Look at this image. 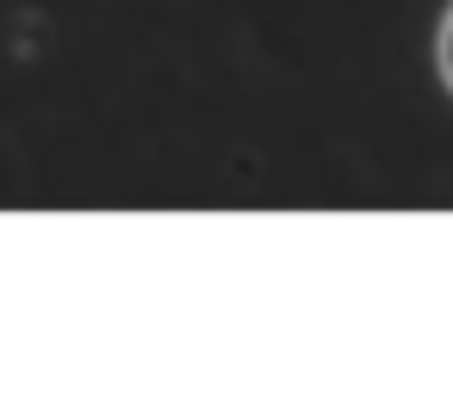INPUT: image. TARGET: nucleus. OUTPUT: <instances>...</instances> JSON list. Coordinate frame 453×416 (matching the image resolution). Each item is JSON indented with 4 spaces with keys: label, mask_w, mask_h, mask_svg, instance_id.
Listing matches in <instances>:
<instances>
[{
    "label": "nucleus",
    "mask_w": 453,
    "mask_h": 416,
    "mask_svg": "<svg viewBox=\"0 0 453 416\" xmlns=\"http://www.w3.org/2000/svg\"><path fill=\"white\" fill-rule=\"evenodd\" d=\"M434 69H441V81L453 94V7L441 13V32H434Z\"/></svg>",
    "instance_id": "1"
}]
</instances>
